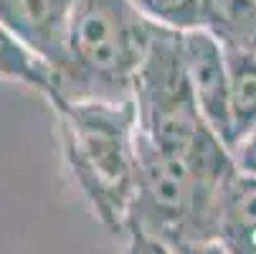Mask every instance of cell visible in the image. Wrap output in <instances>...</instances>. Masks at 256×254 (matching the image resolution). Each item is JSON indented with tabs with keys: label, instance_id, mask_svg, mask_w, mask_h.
Listing matches in <instances>:
<instances>
[{
	"label": "cell",
	"instance_id": "6da1fadb",
	"mask_svg": "<svg viewBox=\"0 0 256 254\" xmlns=\"http://www.w3.org/2000/svg\"><path fill=\"white\" fill-rule=\"evenodd\" d=\"M155 26L132 0H76L66 28V54L51 102H134V82Z\"/></svg>",
	"mask_w": 256,
	"mask_h": 254
},
{
	"label": "cell",
	"instance_id": "7a4b0ae2",
	"mask_svg": "<svg viewBox=\"0 0 256 254\" xmlns=\"http://www.w3.org/2000/svg\"><path fill=\"white\" fill-rule=\"evenodd\" d=\"M180 36L155 26L148 59L134 82L137 130L208 183L228 186L241 170L234 150L198 110L182 66Z\"/></svg>",
	"mask_w": 256,
	"mask_h": 254
},
{
	"label": "cell",
	"instance_id": "3957f363",
	"mask_svg": "<svg viewBox=\"0 0 256 254\" xmlns=\"http://www.w3.org/2000/svg\"><path fill=\"white\" fill-rule=\"evenodd\" d=\"M58 140L66 168L106 231L124 236L134 201V102H58Z\"/></svg>",
	"mask_w": 256,
	"mask_h": 254
},
{
	"label": "cell",
	"instance_id": "277c9868",
	"mask_svg": "<svg viewBox=\"0 0 256 254\" xmlns=\"http://www.w3.org/2000/svg\"><path fill=\"white\" fill-rule=\"evenodd\" d=\"M134 201L127 229H142L165 244L216 241L226 186H213L190 165L160 150L140 130L134 140Z\"/></svg>",
	"mask_w": 256,
	"mask_h": 254
},
{
	"label": "cell",
	"instance_id": "5b68a950",
	"mask_svg": "<svg viewBox=\"0 0 256 254\" xmlns=\"http://www.w3.org/2000/svg\"><path fill=\"white\" fill-rule=\"evenodd\" d=\"M182 66L206 122L228 145L231 112H228V64L226 51L206 28H196L180 36Z\"/></svg>",
	"mask_w": 256,
	"mask_h": 254
},
{
	"label": "cell",
	"instance_id": "8992f818",
	"mask_svg": "<svg viewBox=\"0 0 256 254\" xmlns=\"http://www.w3.org/2000/svg\"><path fill=\"white\" fill-rule=\"evenodd\" d=\"M74 3L76 0H0V26L58 71Z\"/></svg>",
	"mask_w": 256,
	"mask_h": 254
},
{
	"label": "cell",
	"instance_id": "52a82bcc",
	"mask_svg": "<svg viewBox=\"0 0 256 254\" xmlns=\"http://www.w3.org/2000/svg\"><path fill=\"white\" fill-rule=\"evenodd\" d=\"M216 241L231 254H256V175L238 173L226 186Z\"/></svg>",
	"mask_w": 256,
	"mask_h": 254
},
{
	"label": "cell",
	"instance_id": "ba28073f",
	"mask_svg": "<svg viewBox=\"0 0 256 254\" xmlns=\"http://www.w3.org/2000/svg\"><path fill=\"white\" fill-rule=\"evenodd\" d=\"M228 64V112L231 137L228 148H236L256 125V49H224Z\"/></svg>",
	"mask_w": 256,
	"mask_h": 254
},
{
	"label": "cell",
	"instance_id": "9c48e42d",
	"mask_svg": "<svg viewBox=\"0 0 256 254\" xmlns=\"http://www.w3.org/2000/svg\"><path fill=\"white\" fill-rule=\"evenodd\" d=\"M200 28L224 49H256V0H203Z\"/></svg>",
	"mask_w": 256,
	"mask_h": 254
},
{
	"label": "cell",
	"instance_id": "30bf717a",
	"mask_svg": "<svg viewBox=\"0 0 256 254\" xmlns=\"http://www.w3.org/2000/svg\"><path fill=\"white\" fill-rule=\"evenodd\" d=\"M0 79L23 84L44 94L48 102H54L58 92L56 71L3 26H0Z\"/></svg>",
	"mask_w": 256,
	"mask_h": 254
},
{
	"label": "cell",
	"instance_id": "8fae6325",
	"mask_svg": "<svg viewBox=\"0 0 256 254\" xmlns=\"http://www.w3.org/2000/svg\"><path fill=\"white\" fill-rule=\"evenodd\" d=\"M142 18H148L158 28L175 33H188L200 28L203 0H132Z\"/></svg>",
	"mask_w": 256,
	"mask_h": 254
},
{
	"label": "cell",
	"instance_id": "7c38bea8",
	"mask_svg": "<svg viewBox=\"0 0 256 254\" xmlns=\"http://www.w3.org/2000/svg\"><path fill=\"white\" fill-rule=\"evenodd\" d=\"M124 236H127V244H124L122 254H175L170 244H165L162 239L142 231V229H127Z\"/></svg>",
	"mask_w": 256,
	"mask_h": 254
},
{
	"label": "cell",
	"instance_id": "4fadbf2b",
	"mask_svg": "<svg viewBox=\"0 0 256 254\" xmlns=\"http://www.w3.org/2000/svg\"><path fill=\"white\" fill-rule=\"evenodd\" d=\"M236 163H238V170L246 173V175H256V125L254 130L244 137V142L236 148Z\"/></svg>",
	"mask_w": 256,
	"mask_h": 254
},
{
	"label": "cell",
	"instance_id": "5bb4252c",
	"mask_svg": "<svg viewBox=\"0 0 256 254\" xmlns=\"http://www.w3.org/2000/svg\"><path fill=\"white\" fill-rule=\"evenodd\" d=\"M175 254H231L221 241H198V244H182L172 249Z\"/></svg>",
	"mask_w": 256,
	"mask_h": 254
}]
</instances>
